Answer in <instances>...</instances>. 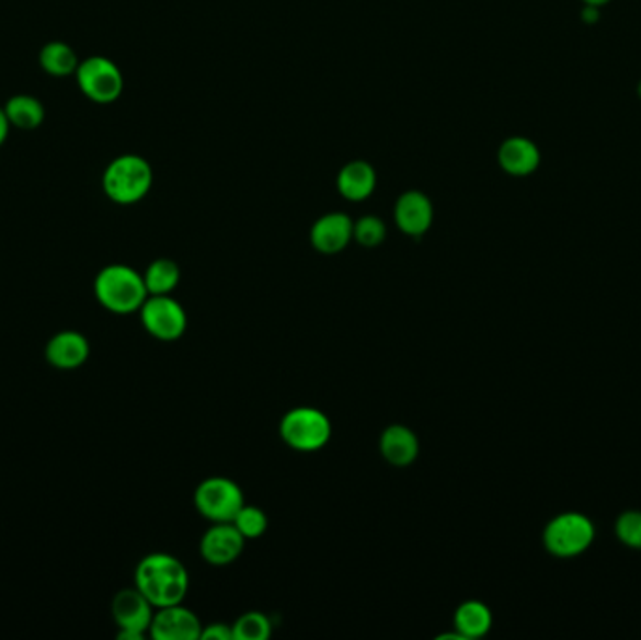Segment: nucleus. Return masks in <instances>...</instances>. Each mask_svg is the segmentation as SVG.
<instances>
[{
  "label": "nucleus",
  "mask_w": 641,
  "mask_h": 640,
  "mask_svg": "<svg viewBox=\"0 0 641 640\" xmlns=\"http://www.w3.org/2000/svg\"><path fill=\"white\" fill-rule=\"evenodd\" d=\"M136 588L154 608L179 605L188 594V569L184 568L179 558L165 552L145 556L137 563Z\"/></svg>",
  "instance_id": "obj_1"
},
{
  "label": "nucleus",
  "mask_w": 641,
  "mask_h": 640,
  "mask_svg": "<svg viewBox=\"0 0 641 640\" xmlns=\"http://www.w3.org/2000/svg\"><path fill=\"white\" fill-rule=\"evenodd\" d=\"M94 295L105 310L113 315L126 316L141 310L149 292L142 275H139L136 268L123 263H113L98 273Z\"/></svg>",
  "instance_id": "obj_2"
},
{
  "label": "nucleus",
  "mask_w": 641,
  "mask_h": 640,
  "mask_svg": "<svg viewBox=\"0 0 641 640\" xmlns=\"http://www.w3.org/2000/svg\"><path fill=\"white\" fill-rule=\"evenodd\" d=\"M154 183V171L139 155H123L105 168L102 186L105 196L118 205H134L147 197Z\"/></svg>",
  "instance_id": "obj_3"
},
{
  "label": "nucleus",
  "mask_w": 641,
  "mask_h": 640,
  "mask_svg": "<svg viewBox=\"0 0 641 640\" xmlns=\"http://www.w3.org/2000/svg\"><path fill=\"white\" fill-rule=\"evenodd\" d=\"M595 541V524L590 516L576 511L553 516L546 524L542 542L545 549L556 558H576L590 549Z\"/></svg>",
  "instance_id": "obj_4"
},
{
  "label": "nucleus",
  "mask_w": 641,
  "mask_h": 640,
  "mask_svg": "<svg viewBox=\"0 0 641 640\" xmlns=\"http://www.w3.org/2000/svg\"><path fill=\"white\" fill-rule=\"evenodd\" d=\"M279 436L295 452H319L331 439V419L318 408H310V405L293 408L282 418Z\"/></svg>",
  "instance_id": "obj_5"
},
{
  "label": "nucleus",
  "mask_w": 641,
  "mask_h": 640,
  "mask_svg": "<svg viewBox=\"0 0 641 640\" xmlns=\"http://www.w3.org/2000/svg\"><path fill=\"white\" fill-rule=\"evenodd\" d=\"M76 79H78L79 91L96 104H111L121 99L124 91L121 68L102 55L79 60Z\"/></svg>",
  "instance_id": "obj_6"
},
{
  "label": "nucleus",
  "mask_w": 641,
  "mask_h": 640,
  "mask_svg": "<svg viewBox=\"0 0 641 640\" xmlns=\"http://www.w3.org/2000/svg\"><path fill=\"white\" fill-rule=\"evenodd\" d=\"M195 510L210 523H233L240 507L244 505V494L233 479L208 478L194 494Z\"/></svg>",
  "instance_id": "obj_7"
},
{
  "label": "nucleus",
  "mask_w": 641,
  "mask_h": 640,
  "mask_svg": "<svg viewBox=\"0 0 641 640\" xmlns=\"http://www.w3.org/2000/svg\"><path fill=\"white\" fill-rule=\"evenodd\" d=\"M139 315L147 333L162 342L181 339L188 327L186 310L171 295H149Z\"/></svg>",
  "instance_id": "obj_8"
},
{
  "label": "nucleus",
  "mask_w": 641,
  "mask_h": 640,
  "mask_svg": "<svg viewBox=\"0 0 641 640\" xmlns=\"http://www.w3.org/2000/svg\"><path fill=\"white\" fill-rule=\"evenodd\" d=\"M154 605L137 588L121 590L111 603V615L118 626V640H142L154 618Z\"/></svg>",
  "instance_id": "obj_9"
},
{
  "label": "nucleus",
  "mask_w": 641,
  "mask_h": 640,
  "mask_svg": "<svg viewBox=\"0 0 641 640\" xmlns=\"http://www.w3.org/2000/svg\"><path fill=\"white\" fill-rule=\"evenodd\" d=\"M202 631L199 618L179 603L156 610L149 635L154 640H197L202 639Z\"/></svg>",
  "instance_id": "obj_10"
},
{
  "label": "nucleus",
  "mask_w": 641,
  "mask_h": 640,
  "mask_svg": "<svg viewBox=\"0 0 641 640\" xmlns=\"http://www.w3.org/2000/svg\"><path fill=\"white\" fill-rule=\"evenodd\" d=\"M244 545L247 539L233 523H214L213 528H208L202 537L199 552L205 562L221 568L233 563L242 555Z\"/></svg>",
  "instance_id": "obj_11"
},
{
  "label": "nucleus",
  "mask_w": 641,
  "mask_h": 640,
  "mask_svg": "<svg viewBox=\"0 0 641 640\" xmlns=\"http://www.w3.org/2000/svg\"><path fill=\"white\" fill-rule=\"evenodd\" d=\"M394 222L409 237H422L434 224V205L421 190H408L396 199Z\"/></svg>",
  "instance_id": "obj_12"
},
{
  "label": "nucleus",
  "mask_w": 641,
  "mask_h": 640,
  "mask_svg": "<svg viewBox=\"0 0 641 640\" xmlns=\"http://www.w3.org/2000/svg\"><path fill=\"white\" fill-rule=\"evenodd\" d=\"M311 247L319 254L334 255L353 241V220L345 213H327L316 220L310 231Z\"/></svg>",
  "instance_id": "obj_13"
},
{
  "label": "nucleus",
  "mask_w": 641,
  "mask_h": 640,
  "mask_svg": "<svg viewBox=\"0 0 641 640\" xmlns=\"http://www.w3.org/2000/svg\"><path fill=\"white\" fill-rule=\"evenodd\" d=\"M497 162L506 175L529 176L540 168L542 152L533 139L512 136L499 147Z\"/></svg>",
  "instance_id": "obj_14"
},
{
  "label": "nucleus",
  "mask_w": 641,
  "mask_h": 640,
  "mask_svg": "<svg viewBox=\"0 0 641 640\" xmlns=\"http://www.w3.org/2000/svg\"><path fill=\"white\" fill-rule=\"evenodd\" d=\"M89 355H91V344L87 336L78 331H62L47 342V363L59 370H76L89 361Z\"/></svg>",
  "instance_id": "obj_15"
},
{
  "label": "nucleus",
  "mask_w": 641,
  "mask_h": 640,
  "mask_svg": "<svg viewBox=\"0 0 641 640\" xmlns=\"http://www.w3.org/2000/svg\"><path fill=\"white\" fill-rule=\"evenodd\" d=\"M377 173L366 160H353L345 163L336 176V188L340 196L347 202H366L376 192Z\"/></svg>",
  "instance_id": "obj_16"
},
{
  "label": "nucleus",
  "mask_w": 641,
  "mask_h": 640,
  "mask_svg": "<svg viewBox=\"0 0 641 640\" xmlns=\"http://www.w3.org/2000/svg\"><path fill=\"white\" fill-rule=\"evenodd\" d=\"M379 452L390 466L405 468L415 462L421 452V444L415 432L409 426L390 425L382 431Z\"/></svg>",
  "instance_id": "obj_17"
},
{
  "label": "nucleus",
  "mask_w": 641,
  "mask_h": 640,
  "mask_svg": "<svg viewBox=\"0 0 641 640\" xmlns=\"http://www.w3.org/2000/svg\"><path fill=\"white\" fill-rule=\"evenodd\" d=\"M493 626L492 610L482 602L461 603L454 615V631L461 639H480L490 633Z\"/></svg>",
  "instance_id": "obj_18"
},
{
  "label": "nucleus",
  "mask_w": 641,
  "mask_h": 640,
  "mask_svg": "<svg viewBox=\"0 0 641 640\" xmlns=\"http://www.w3.org/2000/svg\"><path fill=\"white\" fill-rule=\"evenodd\" d=\"M4 112H7L10 125L21 128V130H34V128L42 126L44 118H46L44 104L28 94L12 96L4 105Z\"/></svg>",
  "instance_id": "obj_19"
},
{
  "label": "nucleus",
  "mask_w": 641,
  "mask_h": 640,
  "mask_svg": "<svg viewBox=\"0 0 641 640\" xmlns=\"http://www.w3.org/2000/svg\"><path fill=\"white\" fill-rule=\"evenodd\" d=\"M38 60L42 70L53 78H68L71 73H76L79 66L78 55L73 52V47L65 42L46 44L39 52Z\"/></svg>",
  "instance_id": "obj_20"
},
{
  "label": "nucleus",
  "mask_w": 641,
  "mask_h": 640,
  "mask_svg": "<svg viewBox=\"0 0 641 640\" xmlns=\"http://www.w3.org/2000/svg\"><path fill=\"white\" fill-rule=\"evenodd\" d=\"M142 281L149 295H169L175 292L181 282V268L173 260L160 258L150 263L142 275Z\"/></svg>",
  "instance_id": "obj_21"
},
{
  "label": "nucleus",
  "mask_w": 641,
  "mask_h": 640,
  "mask_svg": "<svg viewBox=\"0 0 641 640\" xmlns=\"http://www.w3.org/2000/svg\"><path fill=\"white\" fill-rule=\"evenodd\" d=\"M234 640H266L273 633V624L263 613L252 610L233 624Z\"/></svg>",
  "instance_id": "obj_22"
},
{
  "label": "nucleus",
  "mask_w": 641,
  "mask_h": 640,
  "mask_svg": "<svg viewBox=\"0 0 641 640\" xmlns=\"http://www.w3.org/2000/svg\"><path fill=\"white\" fill-rule=\"evenodd\" d=\"M387 239V226L381 218L366 215L353 222V241L358 242L364 249H376Z\"/></svg>",
  "instance_id": "obj_23"
},
{
  "label": "nucleus",
  "mask_w": 641,
  "mask_h": 640,
  "mask_svg": "<svg viewBox=\"0 0 641 640\" xmlns=\"http://www.w3.org/2000/svg\"><path fill=\"white\" fill-rule=\"evenodd\" d=\"M233 524L240 534L244 536V539L250 541V539H260L265 534L268 518H266L265 511H261L255 505L244 503L237 516H234Z\"/></svg>",
  "instance_id": "obj_24"
},
{
  "label": "nucleus",
  "mask_w": 641,
  "mask_h": 640,
  "mask_svg": "<svg viewBox=\"0 0 641 640\" xmlns=\"http://www.w3.org/2000/svg\"><path fill=\"white\" fill-rule=\"evenodd\" d=\"M616 536L625 547L641 550V511H625L617 516Z\"/></svg>",
  "instance_id": "obj_25"
},
{
  "label": "nucleus",
  "mask_w": 641,
  "mask_h": 640,
  "mask_svg": "<svg viewBox=\"0 0 641 640\" xmlns=\"http://www.w3.org/2000/svg\"><path fill=\"white\" fill-rule=\"evenodd\" d=\"M202 640H234L233 626L218 621L205 626L202 631Z\"/></svg>",
  "instance_id": "obj_26"
},
{
  "label": "nucleus",
  "mask_w": 641,
  "mask_h": 640,
  "mask_svg": "<svg viewBox=\"0 0 641 640\" xmlns=\"http://www.w3.org/2000/svg\"><path fill=\"white\" fill-rule=\"evenodd\" d=\"M600 10H603V8L591 7V4H583L582 12H580V18H582V21L585 23V25H596V23L600 21Z\"/></svg>",
  "instance_id": "obj_27"
},
{
  "label": "nucleus",
  "mask_w": 641,
  "mask_h": 640,
  "mask_svg": "<svg viewBox=\"0 0 641 640\" xmlns=\"http://www.w3.org/2000/svg\"><path fill=\"white\" fill-rule=\"evenodd\" d=\"M10 121H8L7 112H4V107H0V145L4 144L8 138V134H10Z\"/></svg>",
  "instance_id": "obj_28"
},
{
  "label": "nucleus",
  "mask_w": 641,
  "mask_h": 640,
  "mask_svg": "<svg viewBox=\"0 0 641 640\" xmlns=\"http://www.w3.org/2000/svg\"><path fill=\"white\" fill-rule=\"evenodd\" d=\"M583 4H591V7L604 8L609 4L611 0H582Z\"/></svg>",
  "instance_id": "obj_29"
},
{
  "label": "nucleus",
  "mask_w": 641,
  "mask_h": 640,
  "mask_svg": "<svg viewBox=\"0 0 641 640\" xmlns=\"http://www.w3.org/2000/svg\"><path fill=\"white\" fill-rule=\"evenodd\" d=\"M636 92H638V99L641 100V79L638 81V87H636Z\"/></svg>",
  "instance_id": "obj_30"
}]
</instances>
